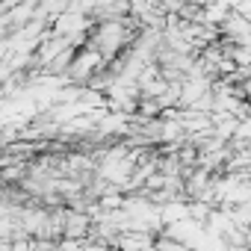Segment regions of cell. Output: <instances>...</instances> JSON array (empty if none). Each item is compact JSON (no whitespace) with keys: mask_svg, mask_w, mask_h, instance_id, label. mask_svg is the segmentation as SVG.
I'll return each instance as SVG.
<instances>
[{"mask_svg":"<svg viewBox=\"0 0 251 251\" xmlns=\"http://www.w3.org/2000/svg\"><path fill=\"white\" fill-rule=\"evenodd\" d=\"M65 233H68L71 239L83 236V233H86V219H83V216H68V219H65Z\"/></svg>","mask_w":251,"mask_h":251,"instance_id":"1","label":"cell"},{"mask_svg":"<svg viewBox=\"0 0 251 251\" xmlns=\"http://www.w3.org/2000/svg\"><path fill=\"white\" fill-rule=\"evenodd\" d=\"M157 248H160V251H192L189 245H183V242H177V239H172V236H169V239H160Z\"/></svg>","mask_w":251,"mask_h":251,"instance_id":"2","label":"cell"},{"mask_svg":"<svg viewBox=\"0 0 251 251\" xmlns=\"http://www.w3.org/2000/svg\"><path fill=\"white\" fill-rule=\"evenodd\" d=\"M59 251H80V248H77V242H65V245H62Z\"/></svg>","mask_w":251,"mask_h":251,"instance_id":"3","label":"cell"}]
</instances>
